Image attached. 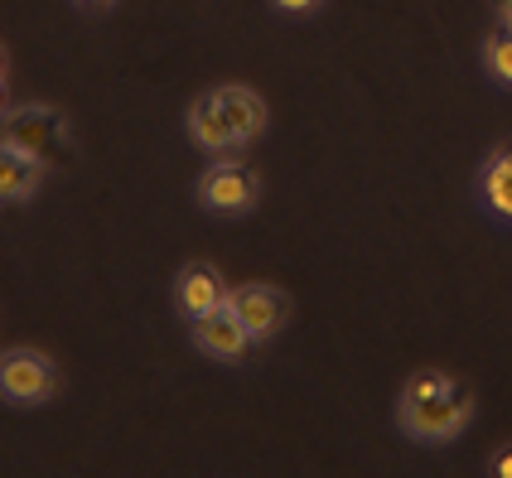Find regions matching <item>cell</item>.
<instances>
[{
	"mask_svg": "<svg viewBox=\"0 0 512 478\" xmlns=\"http://www.w3.org/2000/svg\"><path fill=\"white\" fill-rule=\"evenodd\" d=\"M469 421H474V396L450 372L426 367L406 377L397 396V425L416 445H450L469 430Z\"/></svg>",
	"mask_w": 512,
	"mask_h": 478,
	"instance_id": "6da1fadb",
	"label": "cell"
},
{
	"mask_svg": "<svg viewBox=\"0 0 512 478\" xmlns=\"http://www.w3.org/2000/svg\"><path fill=\"white\" fill-rule=\"evenodd\" d=\"M0 141L49 165V160L68 155L73 131H68V116L58 112L54 102H25V107H5L0 112Z\"/></svg>",
	"mask_w": 512,
	"mask_h": 478,
	"instance_id": "7a4b0ae2",
	"label": "cell"
},
{
	"mask_svg": "<svg viewBox=\"0 0 512 478\" xmlns=\"http://www.w3.org/2000/svg\"><path fill=\"white\" fill-rule=\"evenodd\" d=\"M194 198H199L203 213H213V218H247L256 208V198H261V174L252 165H242V160H213V165L199 174V184H194Z\"/></svg>",
	"mask_w": 512,
	"mask_h": 478,
	"instance_id": "3957f363",
	"label": "cell"
},
{
	"mask_svg": "<svg viewBox=\"0 0 512 478\" xmlns=\"http://www.w3.org/2000/svg\"><path fill=\"white\" fill-rule=\"evenodd\" d=\"M58 392V363L39 348H5L0 353V401L34 411Z\"/></svg>",
	"mask_w": 512,
	"mask_h": 478,
	"instance_id": "277c9868",
	"label": "cell"
},
{
	"mask_svg": "<svg viewBox=\"0 0 512 478\" xmlns=\"http://www.w3.org/2000/svg\"><path fill=\"white\" fill-rule=\"evenodd\" d=\"M189 334H194V348L203 358H213V363H242L256 343L247 334V324H242V314L232 310V300L218 305V310H208L203 319H189Z\"/></svg>",
	"mask_w": 512,
	"mask_h": 478,
	"instance_id": "5b68a950",
	"label": "cell"
},
{
	"mask_svg": "<svg viewBox=\"0 0 512 478\" xmlns=\"http://www.w3.org/2000/svg\"><path fill=\"white\" fill-rule=\"evenodd\" d=\"M228 300H232V310L242 314V324H247V334L256 343H271L290 324V295H285L281 285H266V281L237 285Z\"/></svg>",
	"mask_w": 512,
	"mask_h": 478,
	"instance_id": "8992f818",
	"label": "cell"
},
{
	"mask_svg": "<svg viewBox=\"0 0 512 478\" xmlns=\"http://www.w3.org/2000/svg\"><path fill=\"white\" fill-rule=\"evenodd\" d=\"M228 295H232V285L223 281V271L213 261H189L174 276V310L184 314V319H203L208 310L228 305Z\"/></svg>",
	"mask_w": 512,
	"mask_h": 478,
	"instance_id": "52a82bcc",
	"label": "cell"
},
{
	"mask_svg": "<svg viewBox=\"0 0 512 478\" xmlns=\"http://www.w3.org/2000/svg\"><path fill=\"white\" fill-rule=\"evenodd\" d=\"M184 131H189V141L199 145V150H208V155H228V150H237V131L228 126V116H223V107H218V97L213 92H203V97H194L189 102V112H184Z\"/></svg>",
	"mask_w": 512,
	"mask_h": 478,
	"instance_id": "ba28073f",
	"label": "cell"
},
{
	"mask_svg": "<svg viewBox=\"0 0 512 478\" xmlns=\"http://www.w3.org/2000/svg\"><path fill=\"white\" fill-rule=\"evenodd\" d=\"M213 97H218V107L228 116V126L237 131V141L247 145L256 141L266 126H271V112H266V102H261V92H252L247 83H223L213 87Z\"/></svg>",
	"mask_w": 512,
	"mask_h": 478,
	"instance_id": "9c48e42d",
	"label": "cell"
},
{
	"mask_svg": "<svg viewBox=\"0 0 512 478\" xmlns=\"http://www.w3.org/2000/svg\"><path fill=\"white\" fill-rule=\"evenodd\" d=\"M44 179H49L44 160H34V155L0 141V203H29L44 189Z\"/></svg>",
	"mask_w": 512,
	"mask_h": 478,
	"instance_id": "30bf717a",
	"label": "cell"
},
{
	"mask_svg": "<svg viewBox=\"0 0 512 478\" xmlns=\"http://www.w3.org/2000/svg\"><path fill=\"white\" fill-rule=\"evenodd\" d=\"M479 198H484V208L493 218L512 223V141L498 145L484 160V169H479Z\"/></svg>",
	"mask_w": 512,
	"mask_h": 478,
	"instance_id": "8fae6325",
	"label": "cell"
},
{
	"mask_svg": "<svg viewBox=\"0 0 512 478\" xmlns=\"http://www.w3.org/2000/svg\"><path fill=\"white\" fill-rule=\"evenodd\" d=\"M484 73L493 78V83L512 87V29H493L484 39Z\"/></svg>",
	"mask_w": 512,
	"mask_h": 478,
	"instance_id": "7c38bea8",
	"label": "cell"
},
{
	"mask_svg": "<svg viewBox=\"0 0 512 478\" xmlns=\"http://www.w3.org/2000/svg\"><path fill=\"white\" fill-rule=\"evenodd\" d=\"M281 15H310V10H319L324 0H271Z\"/></svg>",
	"mask_w": 512,
	"mask_h": 478,
	"instance_id": "4fadbf2b",
	"label": "cell"
},
{
	"mask_svg": "<svg viewBox=\"0 0 512 478\" xmlns=\"http://www.w3.org/2000/svg\"><path fill=\"white\" fill-rule=\"evenodd\" d=\"M73 10H87V15H107V10H116L121 0H68Z\"/></svg>",
	"mask_w": 512,
	"mask_h": 478,
	"instance_id": "5bb4252c",
	"label": "cell"
},
{
	"mask_svg": "<svg viewBox=\"0 0 512 478\" xmlns=\"http://www.w3.org/2000/svg\"><path fill=\"white\" fill-rule=\"evenodd\" d=\"M488 474H498V478H512V445L503 454H493V464H488Z\"/></svg>",
	"mask_w": 512,
	"mask_h": 478,
	"instance_id": "9a60e30c",
	"label": "cell"
},
{
	"mask_svg": "<svg viewBox=\"0 0 512 478\" xmlns=\"http://www.w3.org/2000/svg\"><path fill=\"white\" fill-rule=\"evenodd\" d=\"M493 10H498V25L512 29V0H493Z\"/></svg>",
	"mask_w": 512,
	"mask_h": 478,
	"instance_id": "2e32d148",
	"label": "cell"
},
{
	"mask_svg": "<svg viewBox=\"0 0 512 478\" xmlns=\"http://www.w3.org/2000/svg\"><path fill=\"white\" fill-rule=\"evenodd\" d=\"M0 112H5V78H0Z\"/></svg>",
	"mask_w": 512,
	"mask_h": 478,
	"instance_id": "e0dca14e",
	"label": "cell"
},
{
	"mask_svg": "<svg viewBox=\"0 0 512 478\" xmlns=\"http://www.w3.org/2000/svg\"><path fill=\"white\" fill-rule=\"evenodd\" d=\"M0 78H5V49H0Z\"/></svg>",
	"mask_w": 512,
	"mask_h": 478,
	"instance_id": "ac0fdd59",
	"label": "cell"
}]
</instances>
